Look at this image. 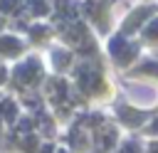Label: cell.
Listing matches in <instances>:
<instances>
[{"instance_id": "2", "label": "cell", "mask_w": 158, "mask_h": 153, "mask_svg": "<svg viewBox=\"0 0 158 153\" xmlns=\"http://www.w3.org/2000/svg\"><path fill=\"white\" fill-rule=\"evenodd\" d=\"M27 2H30L27 7H30L35 15H44V12H47V5H44V0H27Z\"/></svg>"}, {"instance_id": "3", "label": "cell", "mask_w": 158, "mask_h": 153, "mask_svg": "<svg viewBox=\"0 0 158 153\" xmlns=\"http://www.w3.org/2000/svg\"><path fill=\"white\" fill-rule=\"evenodd\" d=\"M0 49L2 52H17L20 44H17V39H0Z\"/></svg>"}, {"instance_id": "4", "label": "cell", "mask_w": 158, "mask_h": 153, "mask_svg": "<svg viewBox=\"0 0 158 153\" xmlns=\"http://www.w3.org/2000/svg\"><path fill=\"white\" fill-rule=\"evenodd\" d=\"M17 2H20V0H2L0 7H2L5 12H7V10H17Z\"/></svg>"}, {"instance_id": "5", "label": "cell", "mask_w": 158, "mask_h": 153, "mask_svg": "<svg viewBox=\"0 0 158 153\" xmlns=\"http://www.w3.org/2000/svg\"><path fill=\"white\" fill-rule=\"evenodd\" d=\"M146 35H148V37H158V20H153V25L146 27Z\"/></svg>"}, {"instance_id": "1", "label": "cell", "mask_w": 158, "mask_h": 153, "mask_svg": "<svg viewBox=\"0 0 158 153\" xmlns=\"http://www.w3.org/2000/svg\"><path fill=\"white\" fill-rule=\"evenodd\" d=\"M148 12H151V7H143V10H136V12L131 15V20L126 22V30H133V27H136V25H138V22H141L143 17H148Z\"/></svg>"}]
</instances>
